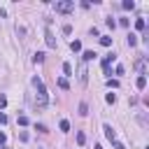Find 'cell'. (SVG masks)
I'll return each mask as SVG.
<instances>
[{
    "mask_svg": "<svg viewBox=\"0 0 149 149\" xmlns=\"http://www.w3.org/2000/svg\"><path fill=\"white\" fill-rule=\"evenodd\" d=\"M135 44H137V35L130 33V35H128V47H135Z\"/></svg>",
    "mask_w": 149,
    "mask_h": 149,
    "instance_id": "obj_11",
    "label": "cell"
},
{
    "mask_svg": "<svg viewBox=\"0 0 149 149\" xmlns=\"http://www.w3.org/2000/svg\"><path fill=\"white\" fill-rule=\"evenodd\" d=\"M5 107H7V98H5V95H0V109H5Z\"/></svg>",
    "mask_w": 149,
    "mask_h": 149,
    "instance_id": "obj_24",
    "label": "cell"
},
{
    "mask_svg": "<svg viewBox=\"0 0 149 149\" xmlns=\"http://www.w3.org/2000/svg\"><path fill=\"white\" fill-rule=\"evenodd\" d=\"M135 86H137V88H144V86H147V77H144V74H140V77L135 79Z\"/></svg>",
    "mask_w": 149,
    "mask_h": 149,
    "instance_id": "obj_8",
    "label": "cell"
},
{
    "mask_svg": "<svg viewBox=\"0 0 149 149\" xmlns=\"http://www.w3.org/2000/svg\"><path fill=\"white\" fill-rule=\"evenodd\" d=\"M102 130H105V137H107V140H112V142L116 140V130H114L109 123H105V126H102Z\"/></svg>",
    "mask_w": 149,
    "mask_h": 149,
    "instance_id": "obj_4",
    "label": "cell"
},
{
    "mask_svg": "<svg viewBox=\"0 0 149 149\" xmlns=\"http://www.w3.org/2000/svg\"><path fill=\"white\" fill-rule=\"evenodd\" d=\"M116 61V54H107V56H102V70H105V74H109V65Z\"/></svg>",
    "mask_w": 149,
    "mask_h": 149,
    "instance_id": "obj_3",
    "label": "cell"
},
{
    "mask_svg": "<svg viewBox=\"0 0 149 149\" xmlns=\"http://www.w3.org/2000/svg\"><path fill=\"white\" fill-rule=\"evenodd\" d=\"M5 140H7V135H5V133H0V144H5Z\"/></svg>",
    "mask_w": 149,
    "mask_h": 149,
    "instance_id": "obj_27",
    "label": "cell"
},
{
    "mask_svg": "<svg viewBox=\"0 0 149 149\" xmlns=\"http://www.w3.org/2000/svg\"><path fill=\"white\" fill-rule=\"evenodd\" d=\"M19 140H21V142H28V133L21 130V133H19Z\"/></svg>",
    "mask_w": 149,
    "mask_h": 149,
    "instance_id": "obj_23",
    "label": "cell"
},
{
    "mask_svg": "<svg viewBox=\"0 0 149 149\" xmlns=\"http://www.w3.org/2000/svg\"><path fill=\"white\" fill-rule=\"evenodd\" d=\"M107 86H109V88H116L119 81H116V79H107Z\"/></svg>",
    "mask_w": 149,
    "mask_h": 149,
    "instance_id": "obj_22",
    "label": "cell"
},
{
    "mask_svg": "<svg viewBox=\"0 0 149 149\" xmlns=\"http://www.w3.org/2000/svg\"><path fill=\"white\" fill-rule=\"evenodd\" d=\"M33 86L37 88V98H35V105L42 109V107H47V102H49V95H47V88H44V84H42V79L40 77H33Z\"/></svg>",
    "mask_w": 149,
    "mask_h": 149,
    "instance_id": "obj_1",
    "label": "cell"
},
{
    "mask_svg": "<svg viewBox=\"0 0 149 149\" xmlns=\"http://www.w3.org/2000/svg\"><path fill=\"white\" fill-rule=\"evenodd\" d=\"M95 149H102V147H100V144H95Z\"/></svg>",
    "mask_w": 149,
    "mask_h": 149,
    "instance_id": "obj_29",
    "label": "cell"
},
{
    "mask_svg": "<svg viewBox=\"0 0 149 149\" xmlns=\"http://www.w3.org/2000/svg\"><path fill=\"white\" fill-rule=\"evenodd\" d=\"M79 114H81V116L88 114V105H86V102H79Z\"/></svg>",
    "mask_w": 149,
    "mask_h": 149,
    "instance_id": "obj_13",
    "label": "cell"
},
{
    "mask_svg": "<svg viewBox=\"0 0 149 149\" xmlns=\"http://www.w3.org/2000/svg\"><path fill=\"white\" fill-rule=\"evenodd\" d=\"M19 126H28V116H26V114L19 116Z\"/></svg>",
    "mask_w": 149,
    "mask_h": 149,
    "instance_id": "obj_19",
    "label": "cell"
},
{
    "mask_svg": "<svg viewBox=\"0 0 149 149\" xmlns=\"http://www.w3.org/2000/svg\"><path fill=\"white\" fill-rule=\"evenodd\" d=\"M58 86H61V88H68V79L61 77V79H58Z\"/></svg>",
    "mask_w": 149,
    "mask_h": 149,
    "instance_id": "obj_21",
    "label": "cell"
},
{
    "mask_svg": "<svg viewBox=\"0 0 149 149\" xmlns=\"http://www.w3.org/2000/svg\"><path fill=\"white\" fill-rule=\"evenodd\" d=\"M133 7H135L133 0H123V9H133Z\"/></svg>",
    "mask_w": 149,
    "mask_h": 149,
    "instance_id": "obj_18",
    "label": "cell"
},
{
    "mask_svg": "<svg viewBox=\"0 0 149 149\" xmlns=\"http://www.w3.org/2000/svg\"><path fill=\"white\" fill-rule=\"evenodd\" d=\"M86 79H88V72H86V63H81V65H79V81H81V84H86Z\"/></svg>",
    "mask_w": 149,
    "mask_h": 149,
    "instance_id": "obj_5",
    "label": "cell"
},
{
    "mask_svg": "<svg viewBox=\"0 0 149 149\" xmlns=\"http://www.w3.org/2000/svg\"><path fill=\"white\" fill-rule=\"evenodd\" d=\"M47 47H49V49H56V40H54V35H51V30H47Z\"/></svg>",
    "mask_w": 149,
    "mask_h": 149,
    "instance_id": "obj_6",
    "label": "cell"
},
{
    "mask_svg": "<svg viewBox=\"0 0 149 149\" xmlns=\"http://www.w3.org/2000/svg\"><path fill=\"white\" fill-rule=\"evenodd\" d=\"M54 7H56V12L68 14V12H72V9H74V2H70V0H56V2H54Z\"/></svg>",
    "mask_w": 149,
    "mask_h": 149,
    "instance_id": "obj_2",
    "label": "cell"
},
{
    "mask_svg": "<svg viewBox=\"0 0 149 149\" xmlns=\"http://www.w3.org/2000/svg\"><path fill=\"white\" fill-rule=\"evenodd\" d=\"M0 149H9V147H5V144H0Z\"/></svg>",
    "mask_w": 149,
    "mask_h": 149,
    "instance_id": "obj_28",
    "label": "cell"
},
{
    "mask_svg": "<svg viewBox=\"0 0 149 149\" xmlns=\"http://www.w3.org/2000/svg\"><path fill=\"white\" fill-rule=\"evenodd\" d=\"M135 28H137V30H144V28H147V21H144V19H137V21H135Z\"/></svg>",
    "mask_w": 149,
    "mask_h": 149,
    "instance_id": "obj_10",
    "label": "cell"
},
{
    "mask_svg": "<svg viewBox=\"0 0 149 149\" xmlns=\"http://www.w3.org/2000/svg\"><path fill=\"white\" fill-rule=\"evenodd\" d=\"M61 130H63V133H68V130H70V123H68V121H65V119H63V121H61Z\"/></svg>",
    "mask_w": 149,
    "mask_h": 149,
    "instance_id": "obj_20",
    "label": "cell"
},
{
    "mask_svg": "<svg viewBox=\"0 0 149 149\" xmlns=\"http://www.w3.org/2000/svg\"><path fill=\"white\" fill-rule=\"evenodd\" d=\"M70 49H72V51H81V42H79V40H72V42H70Z\"/></svg>",
    "mask_w": 149,
    "mask_h": 149,
    "instance_id": "obj_9",
    "label": "cell"
},
{
    "mask_svg": "<svg viewBox=\"0 0 149 149\" xmlns=\"http://www.w3.org/2000/svg\"><path fill=\"white\" fill-rule=\"evenodd\" d=\"M84 142H86V135L79 130V133H77V144H84Z\"/></svg>",
    "mask_w": 149,
    "mask_h": 149,
    "instance_id": "obj_17",
    "label": "cell"
},
{
    "mask_svg": "<svg viewBox=\"0 0 149 149\" xmlns=\"http://www.w3.org/2000/svg\"><path fill=\"white\" fill-rule=\"evenodd\" d=\"M114 72H116V74H123L126 70H123V65H116V68H114Z\"/></svg>",
    "mask_w": 149,
    "mask_h": 149,
    "instance_id": "obj_25",
    "label": "cell"
},
{
    "mask_svg": "<svg viewBox=\"0 0 149 149\" xmlns=\"http://www.w3.org/2000/svg\"><path fill=\"white\" fill-rule=\"evenodd\" d=\"M0 123H7V114L5 112H0Z\"/></svg>",
    "mask_w": 149,
    "mask_h": 149,
    "instance_id": "obj_26",
    "label": "cell"
},
{
    "mask_svg": "<svg viewBox=\"0 0 149 149\" xmlns=\"http://www.w3.org/2000/svg\"><path fill=\"white\" fill-rule=\"evenodd\" d=\"M100 44H102V47H109V44H112V37H109V35H102V37H100Z\"/></svg>",
    "mask_w": 149,
    "mask_h": 149,
    "instance_id": "obj_12",
    "label": "cell"
},
{
    "mask_svg": "<svg viewBox=\"0 0 149 149\" xmlns=\"http://www.w3.org/2000/svg\"><path fill=\"white\" fill-rule=\"evenodd\" d=\"M95 56H98L95 51H84V54H81V61H84V63H88V61H93Z\"/></svg>",
    "mask_w": 149,
    "mask_h": 149,
    "instance_id": "obj_7",
    "label": "cell"
},
{
    "mask_svg": "<svg viewBox=\"0 0 149 149\" xmlns=\"http://www.w3.org/2000/svg\"><path fill=\"white\" fill-rule=\"evenodd\" d=\"M105 100H107L109 105H114V102H116V93H107V95H105Z\"/></svg>",
    "mask_w": 149,
    "mask_h": 149,
    "instance_id": "obj_15",
    "label": "cell"
},
{
    "mask_svg": "<svg viewBox=\"0 0 149 149\" xmlns=\"http://www.w3.org/2000/svg\"><path fill=\"white\" fill-rule=\"evenodd\" d=\"M42 61H44V54H42V51H37V54L33 56V63H42Z\"/></svg>",
    "mask_w": 149,
    "mask_h": 149,
    "instance_id": "obj_14",
    "label": "cell"
},
{
    "mask_svg": "<svg viewBox=\"0 0 149 149\" xmlns=\"http://www.w3.org/2000/svg\"><path fill=\"white\" fill-rule=\"evenodd\" d=\"M63 72L70 77V74H72V65H70V63H63Z\"/></svg>",
    "mask_w": 149,
    "mask_h": 149,
    "instance_id": "obj_16",
    "label": "cell"
}]
</instances>
